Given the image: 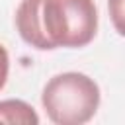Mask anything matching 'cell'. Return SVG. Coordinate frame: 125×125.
<instances>
[{
    "instance_id": "1",
    "label": "cell",
    "mask_w": 125,
    "mask_h": 125,
    "mask_svg": "<svg viewBox=\"0 0 125 125\" xmlns=\"http://www.w3.org/2000/svg\"><path fill=\"white\" fill-rule=\"evenodd\" d=\"M20 37L39 49H80L98 33V8L94 0H21L16 10Z\"/></svg>"
},
{
    "instance_id": "2",
    "label": "cell",
    "mask_w": 125,
    "mask_h": 125,
    "mask_svg": "<svg viewBox=\"0 0 125 125\" xmlns=\"http://www.w3.org/2000/svg\"><path fill=\"white\" fill-rule=\"evenodd\" d=\"M100 86L82 72L55 74L43 88L41 104L57 125L88 123L100 107Z\"/></svg>"
},
{
    "instance_id": "3",
    "label": "cell",
    "mask_w": 125,
    "mask_h": 125,
    "mask_svg": "<svg viewBox=\"0 0 125 125\" xmlns=\"http://www.w3.org/2000/svg\"><path fill=\"white\" fill-rule=\"evenodd\" d=\"M0 123L10 125H37L39 115L33 105L23 100H4L0 102Z\"/></svg>"
},
{
    "instance_id": "4",
    "label": "cell",
    "mask_w": 125,
    "mask_h": 125,
    "mask_svg": "<svg viewBox=\"0 0 125 125\" xmlns=\"http://www.w3.org/2000/svg\"><path fill=\"white\" fill-rule=\"evenodd\" d=\"M109 12H111V18H113V23H115V29L119 35H123V0H109Z\"/></svg>"
},
{
    "instance_id": "5",
    "label": "cell",
    "mask_w": 125,
    "mask_h": 125,
    "mask_svg": "<svg viewBox=\"0 0 125 125\" xmlns=\"http://www.w3.org/2000/svg\"><path fill=\"white\" fill-rule=\"evenodd\" d=\"M8 72H10V57H8V51H6V47L0 43V90L6 86Z\"/></svg>"
}]
</instances>
